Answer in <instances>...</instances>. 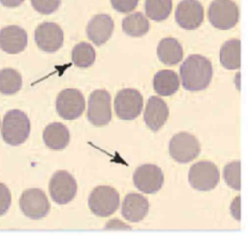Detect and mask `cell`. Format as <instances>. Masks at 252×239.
<instances>
[{
  "label": "cell",
  "instance_id": "obj_16",
  "mask_svg": "<svg viewBox=\"0 0 252 239\" xmlns=\"http://www.w3.org/2000/svg\"><path fill=\"white\" fill-rule=\"evenodd\" d=\"M168 107L163 99L153 95L148 101L144 112V121L153 132H158L168 118Z\"/></svg>",
  "mask_w": 252,
  "mask_h": 239
},
{
  "label": "cell",
  "instance_id": "obj_18",
  "mask_svg": "<svg viewBox=\"0 0 252 239\" xmlns=\"http://www.w3.org/2000/svg\"><path fill=\"white\" fill-rule=\"evenodd\" d=\"M149 202L147 198L137 193L125 196L121 205L122 216L131 222H139L148 214Z\"/></svg>",
  "mask_w": 252,
  "mask_h": 239
},
{
  "label": "cell",
  "instance_id": "obj_8",
  "mask_svg": "<svg viewBox=\"0 0 252 239\" xmlns=\"http://www.w3.org/2000/svg\"><path fill=\"white\" fill-rule=\"evenodd\" d=\"M142 108L143 96L139 90L135 89H123L115 96V113L122 120H133L137 118L140 115Z\"/></svg>",
  "mask_w": 252,
  "mask_h": 239
},
{
  "label": "cell",
  "instance_id": "obj_1",
  "mask_svg": "<svg viewBox=\"0 0 252 239\" xmlns=\"http://www.w3.org/2000/svg\"><path fill=\"white\" fill-rule=\"evenodd\" d=\"M179 74L182 87L189 91L205 90L213 77L211 61L199 54L189 55L182 63Z\"/></svg>",
  "mask_w": 252,
  "mask_h": 239
},
{
  "label": "cell",
  "instance_id": "obj_3",
  "mask_svg": "<svg viewBox=\"0 0 252 239\" xmlns=\"http://www.w3.org/2000/svg\"><path fill=\"white\" fill-rule=\"evenodd\" d=\"M88 205L94 214L100 217L110 216L119 207V194L110 186H98L91 192Z\"/></svg>",
  "mask_w": 252,
  "mask_h": 239
},
{
  "label": "cell",
  "instance_id": "obj_22",
  "mask_svg": "<svg viewBox=\"0 0 252 239\" xmlns=\"http://www.w3.org/2000/svg\"><path fill=\"white\" fill-rule=\"evenodd\" d=\"M241 43L239 39H230L223 43L220 50V62L228 70H236L240 68L241 59Z\"/></svg>",
  "mask_w": 252,
  "mask_h": 239
},
{
  "label": "cell",
  "instance_id": "obj_25",
  "mask_svg": "<svg viewBox=\"0 0 252 239\" xmlns=\"http://www.w3.org/2000/svg\"><path fill=\"white\" fill-rule=\"evenodd\" d=\"M95 61V51L87 42H80L72 50V62L76 67L88 68Z\"/></svg>",
  "mask_w": 252,
  "mask_h": 239
},
{
  "label": "cell",
  "instance_id": "obj_31",
  "mask_svg": "<svg viewBox=\"0 0 252 239\" xmlns=\"http://www.w3.org/2000/svg\"><path fill=\"white\" fill-rule=\"evenodd\" d=\"M230 212L235 219L240 220V197L239 196L233 200L230 206Z\"/></svg>",
  "mask_w": 252,
  "mask_h": 239
},
{
  "label": "cell",
  "instance_id": "obj_26",
  "mask_svg": "<svg viewBox=\"0 0 252 239\" xmlns=\"http://www.w3.org/2000/svg\"><path fill=\"white\" fill-rule=\"evenodd\" d=\"M22 87V77L14 69L7 68L0 71V92L11 95L20 90Z\"/></svg>",
  "mask_w": 252,
  "mask_h": 239
},
{
  "label": "cell",
  "instance_id": "obj_4",
  "mask_svg": "<svg viewBox=\"0 0 252 239\" xmlns=\"http://www.w3.org/2000/svg\"><path fill=\"white\" fill-rule=\"evenodd\" d=\"M211 25L219 30L233 28L239 18V10L232 0H214L208 10Z\"/></svg>",
  "mask_w": 252,
  "mask_h": 239
},
{
  "label": "cell",
  "instance_id": "obj_23",
  "mask_svg": "<svg viewBox=\"0 0 252 239\" xmlns=\"http://www.w3.org/2000/svg\"><path fill=\"white\" fill-rule=\"evenodd\" d=\"M122 30L129 36L140 37L149 31L150 23L142 13L136 12L122 20Z\"/></svg>",
  "mask_w": 252,
  "mask_h": 239
},
{
  "label": "cell",
  "instance_id": "obj_27",
  "mask_svg": "<svg viewBox=\"0 0 252 239\" xmlns=\"http://www.w3.org/2000/svg\"><path fill=\"white\" fill-rule=\"evenodd\" d=\"M223 178L228 187L239 191L241 189L240 183V161H233L224 166Z\"/></svg>",
  "mask_w": 252,
  "mask_h": 239
},
{
  "label": "cell",
  "instance_id": "obj_5",
  "mask_svg": "<svg viewBox=\"0 0 252 239\" xmlns=\"http://www.w3.org/2000/svg\"><path fill=\"white\" fill-rule=\"evenodd\" d=\"M201 147L198 139L187 132L175 134L169 142V153L179 163H188L200 153Z\"/></svg>",
  "mask_w": 252,
  "mask_h": 239
},
{
  "label": "cell",
  "instance_id": "obj_29",
  "mask_svg": "<svg viewBox=\"0 0 252 239\" xmlns=\"http://www.w3.org/2000/svg\"><path fill=\"white\" fill-rule=\"evenodd\" d=\"M113 9L119 13L132 12L138 5L139 0H110Z\"/></svg>",
  "mask_w": 252,
  "mask_h": 239
},
{
  "label": "cell",
  "instance_id": "obj_2",
  "mask_svg": "<svg viewBox=\"0 0 252 239\" xmlns=\"http://www.w3.org/2000/svg\"><path fill=\"white\" fill-rule=\"evenodd\" d=\"M31 124L26 113L19 109L9 110L3 119L2 137L4 141L12 146L23 144L29 137Z\"/></svg>",
  "mask_w": 252,
  "mask_h": 239
},
{
  "label": "cell",
  "instance_id": "obj_15",
  "mask_svg": "<svg viewBox=\"0 0 252 239\" xmlns=\"http://www.w3.org/2000/svg\"><path fill=\"white\" fill-rule=\"evenodd\" d=\"M114 30V23L106 14L95 15L87 26L86 33L88 38L95 45L104 44L111 36Z\"/></svg>",
  "mask_w": 252,
  "mask_h": 239
},
{
  "label": "cell",
  "instance_id": "obj_19",
  "mask_svg": "<svg viewBox=\"0 0 252 239\" xmlns=\"http://www.w3.org/2000/svg\"><path fill=\"white\" fill-rule=\"evenodd\" d=\"M42 137L45 145L53 150L65 149L70 142V132L68 128L59 122L47 125L43 131Z\"/></svg>",
  "mask_w": 252,
  "mask_h": 239
},
{
  "label": "cell",
  "instance_id": "obj_17",
  "mask_svg": "<svg viewBox=\"0 0 252 239\" xmlns=\"http://www.w3.org/2000/svg\"><path fill=\"white\" fill-rule=\"evenodd\" d=\"M27 43L26 30L17 25L4 27L0 30V48L7 53L17 54L26 48Z\"/></svg>",
  "mask_w": 252,
  "mask_h": 239
},
{
  "label": "cell",
  "instance_id": "obj_10",
  "mask_svg": "<svg viewBox=\"0 0 252 239\" xmlns=\"http://www.w3.org/2000/svg\"><path fill=\"white\" fill-rule=\"evenodd\" d=\"M135 187L145 194H155L159 191L164 182L163 172L158 165L142 164L134 172Z\"/></svg>",
  "mask_w": 252,
  "mask_h": 239
},
{
  "label": "cell",
  "instance_id": "obj_28",
  "mask_svg": "<svg viewBox=\"0 0 252 239\" xmlns=\"http://www.w3.org/2000/svg\"><path fill=\"white\" fill-rule=\"evenodd\" d=\"M60 2L61 0H31L32 6L34 10L43 15L55 12L59 7Z\"/></svg>",
  "mask_w": 252,
  "mask_h": 239
},
{
  "label": "cell",
  "instance_id": "obj_30",
  "mask_svg": "<svg viewBox=\"0 0 252 239\" xmlns=\"http://www.w3.org/2000/svg\"><path fill=\"white\" fill-rule=\"evenodd\" d=\"M11 205V193L6 185L0 183V216L5 214Z\"/></svg>",
  "mask_w": 252,
  "mask_h": 239
},
{
  "label": "cell",
  "instance_id": "obj_13",
  "mask_svg": "<svg viewBox=\"0 0 252 239\" xmlns=\"http://www.w3.org/2000/svg\"><path fill=\"white\" fill-rule=\"evenodd\" d=\"M204 20V9L198 0H182L175 10V21L184 30H195Z\"/></svg>",
  "mask_w": 252,
  "mask_h": 239
},
{
  "label": "cell",
  "instance_id": "obj_20",
  "mask_svg": "<svg viewBox=\"0 0 252 239\" xmlns=\"http://www.w3.org/2000/svg\"><path fill=\"white\" fill-rule=\"evenodd\" d=\"M157 53L161 63L172 66L178 64L183 57V49L179 41L173 37H165L158 45Z\"/></svg>",
  "mask_w": 252,
  "mask_h": 239
},
{
  "label": "cell",
  "instance_id": "obj_12",
  "mask_svg": "<svg viewBox=\"0 0 252 239\" xmlns=\"http://www.w3.org/2000/svg\"><path fill=\"white\" fill-rule=\"evenodd\" d=\"M20 208L27 217L40 219L47 215L50 204L42 190L32 188L23 192L20 198Z\"/></svg>",
  "mask_w": 252,
  "mask_h": 239
},
{
  "label": "cell",
  "instance_id": "obj_24",
  "mask_svg": "<svg viewBox=\"0 0 252 239\" xmlns=\"http://www.w3.org/2000/svg\"><path fill=\"white\" fill-rule=\"evenodd\" d=\"M172 10V0H146L145 12L151 20L161 22L168 18Z\"/></svg>",
  "mask_w": 252,
  "mask_h": 239
},
{
  "label": "cell",
  "instance_id": "obj_11",
  "mask_svg": "<svg viewBox=\"0 0 252 239\" xmlns=\"http://www.w3.org/2000/svg\"><path fill=\"white\" fill-rule=\"evenodd\" d=\"M85 105L84 95L77 89H64L56 98V111L66 120H74L81 116Z\"/></svg>",
  "mask_w": 252,
  "mask_h": 239
},
{
  "label": "cell",
  "instance_id": "obj_6",
  "mask_svg": "<svg viewBox=\"0 0 252 239\" xmlns=\"http://www.w3.org/2000/svg\"><path fill=\"white\" fill-rule=\"evenodd\" d=\"M110 94L105 90H96L90 94L88 100L87 117L91 124L101 127L111 120Z\"/></svg>",
  "mask_w": 252,
  "mask_h": 239
},
{
  "label": "cell",
  "instance_id": "obj_7",
  "mask_svg": "<svg viewBox=\"0 0 252 239\" xmlns=\"http://www.w3.org/2000/svg\"><path fill=\"white\" fill-rule=\"evenodd\" d=\"M220 180L218 167L211 161L202 160L193 164L188 172L190 185L199 191L214 189Z\"/></svg>",
  "mask_w": 252,
  "mask_h": 239
},
{
  "label": "cell",
  "instance_id": "obj_14",
  "mask_svg": "<svg viewBox=\"0 0 252 239\" xmlns=\"http://www.w3.org/2000/svg\"><path fill=\"white\" fill-rule=\"evenodd\" d=\"M34 39L41 50L52 53L63 45L64 33L57 24L45 22L36 28Z\"/></svg>",
  "mask_w": 252,
  "mask_h": 239
},
{
  "label": "cell",
  "instance_id": "obj_9",
  "mask_svg": "<svg viewBox=\"0 0 252 239\" xmlns=\"http://www.w3.org/2000/svg\"><path fill=\"white\" fill-rule=\"evenodd\" d=\"M51 199L58 205L70 203L77 193V182L74 176L66 170L56 171L49 182Z\"/></svg>",
  "mask_w": 252,
  "mask_h": 239
},
{
  "label": "cell",
  "instance_id": "obj_21",
  "mask_svg": "<svg viewBox=\"0 0 252 239\" xmlns=\"http://www.w3.org/2000/svg\"><path fill=\"white\" fill-rule=\"evenodd\" d=\"M153 87L158 94L161 96H169L178 90L179 78L174 71L161 70L155 75Z\"/></svg>",
  "mask_w": 252,
  "mask_h": 239
},
{
  "label": "cell",
  "instance_id": "obj_32",
  "mask_svg": "<svg viewBox=\"0 0 252 239\" xmlns=\"http://www.w3.org/2000/svg\"><path fill=\"white\" fill-rule=\"evenodd\" d=\"M25 0H0L1 4L8 8H14L20 6Z\"/></svg>",
  "mask_w": 252,
  "mask_h": 239
}]
</instances>
